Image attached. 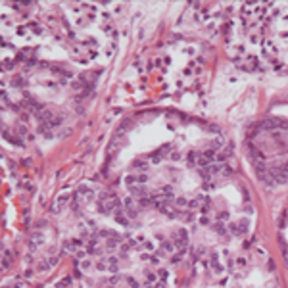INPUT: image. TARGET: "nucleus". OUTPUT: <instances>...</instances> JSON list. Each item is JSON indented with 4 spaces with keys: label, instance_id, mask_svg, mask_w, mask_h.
<instances>
[{
    "label": "nucleus",
    "instance_id": "1",
    "mask_svg": "<svg viewBox=\"0 0 288 288\" xmlns=\"http://www.w3.org/2000/svg\"><path fill=\"white\" fill-rule=\"evenodd\" d=\"M67 202H69V196H67V194L60 196V198H58V200L54 202V207H52V211H56V213H58V211H62V209H64V207L67 206Z\"/></svg>",
    "mask_w": 288,
    "mask_h": 288
},
{
    "label": "nucleus",
    "instance_id": "2",
    "mask_svg": "<svg viewBox=\"0 0 288 288\" xmlns=\"http://www.w3.org/2000/svg\"><path fill=\"white\" fill-rule=\"evenodd\" d=\"M64 248H65V252L75 254V252H79V248H81V240H67L64 244Z\"/></svg>",
    "mask_w": 288,
    "mask_h": 288
},
{
    "label": "nucleus",
    "instance_id": "3",
    "mask_svg": "<svg viewBox=\"0 0 288 288\" xmlns=\"http://www.w3.org/2000/svg\"><path fill=\"white\" fill-rule=\"evenodd\" d=\"M129 190H131V194H133V196H137V198H144V196H148V194H146V188H144L142 185H133V186H129Z\"/></svg>",
    "mask_w": 288,
    "mask_h": 288
},
{
    "label": "nucleus",
    "instance_id": "4",
    "mask_svg": "<svg viewBox=\"0 0 288 288\" xmlns=\"http://www.w3.org/2000/svg\"><path fill=\"white\" fill-rule=\"evenodd\" d=\"M115 211H117V213H115V221H117L119 225H123V227H127V225H129V219H127V215L123 213V209H115Z\"/></svg>",
    "mask_w": 288,
    "mask_h": 288
},
{
    "label": "nucleus",
    "instance_id": "5",
    "mask_svg": "<svg viewBox=\"0 0 288 288\" xmlns=\"http://www.w3.org/2000/svg\"><path fill=\"white\" fill-rule=\"evenodd\" d=\"M279 125H282L279 119H267V121L261 123V127H265V129H275V127H279Z\"/></svg>",
    "mask_w": 288,
    "mask_h": 288
},
{
    "label": "nucleus",
    "instance_id": "6",
    "mask_svg": "<svg viewBox=\"0 0 288 288\" xmlns=\"http://www.w3.org/2000/svg\"><path fill=\"white\" fill-rule=\"evenodd\" d=\"M39 133H40V135H44L46 138H50V137H52V131H50V127H48V125H46V123H44V125H40V127H39Z\"/></svg>",
    "mask_w": 288,
    "mask_h": 288
},
{
    "label": "nucleus",
    "instance_id": "7",
    "mask_svg": "<svg viewBox=\"0 0 288 288\" xmlns=\"http://www.w3.org/2000/svg\"><path fill=\"white\" fill-rule=\"evenodd\" d=\"M211 267H213V271H215V273H221V271H223V267L219 265L217 255H211Z\"/></svg>",
    "mask_w": 288,
    "mask_h": 288
},
{
    "label": "nucleus",
    "instance_id": "8",
    "mask_svg": "<svg viewBox=\"0 0 288 288\" xmlns=\"http://www.w3.org/2000/svg\"><path fill=\"white\" fill-rule=\"evenodd\" d=\"M117 244H119V236H113V238H109L108 242H106V248H108V250H113Z\"/></svg>",
    "mask_w": 288,
    "mask_h": 288
},
{
    "label": "nucleus",
    "instance_id": "9",
    "mask_svg": "<svg viewBox=\"0 0 288 288\" xmlns=\"http://www.w3.org/2000/svg\"><path fill=\"white\" fill-rule=\"evenodd\" d=\"M108 267H109L112 273H115V271H117V258H109L108 259Z\"/></svg>",
    "mask_w": 288,
    "mask_h": 288
},
{
    "label": "nucleus",
    "instance_id": "10",
    "mask_svg": "<svg viewBox=\"0 0 288 288\" xmlns=\"http://www.w3.org/2000/svg\"><path fill=\"white\" fill-rule=\"evenodd\" d=\"M133 165H135V169H138V171H144L146 167H148V163H146V161H142V160H137Z\"/></svg>",
    "mask_w": 288,
    "mask_h": 288
},
{
    "label": "nucleus",
    "instance_id": "11",
    "mask_svg": "<svg viewBox=\"0 0 288 288\" xmlns=\"http://www.w3.org/2000/svg\"><path fill=\"white\" fill-rule=\"evenodd\" d=\"M163 200H175V196H173V190H171V186L163 188Z\"/></svg>",
    "mask_w": 288,
    "mask_h": 288
},
{
    "label": "nucleus",
    "instance_id": "12",
    "mask_svg": "<svg viewBox=\"0 0 288 288\" xmlns=\"http://www.w3.org/2000/svg\"><path fill=\"white\" fill-rule=\"evenodd\" d=\"M29 27H31V31H33L35 35H43V27H40L39 23H29Z\"/></svg>",
    "mask_w": 288,
    "mask_h": 288
},
{
    "label": "nucleus",
    "instance_id": "13",
    "mask_svg": "<svg viewBox=\"0 0 288 288\" xmlns=\"http://www.w3.org/2000/svg\"><path fill=\"white\" fill-rule=\"evenodd\" d=\"M213 229H215V233H219V234H227V229H225V225L221 221L215 223V227H213Z\"/></svg>",
    "mask_w": 288,
    "mask_h": 288
},
{
    "label": "nucleus",
    "instance_id": "14",
    "mask_svg": "<svg viewBox=\"0 0 288 288\" xmlns=\"http://www.w3.org/2000/svg\"><path fill=\"white\" fill-rule=\"evenodd\" d=\"M46 125H48V127H56V125H62V117H56V115H54V117H52Z\"/></svg>",
    "mask_w": 288,
    "mask_h": 288
},
{
    "label": "nucleus",
    "instance_id": "15",
    "mask_svg": "<svg viewBox=\"0 0 288 288\" xmlns=\"http://www.w3.org/2000/svg\"><path fill=\"white\" fill-rule=\"evenodd\" d=\"M204 158H206L207 161H209V160H213V158H215V148H209V150H206Z\"/></svg>",
    "mask_w": 288,
    "mask_h": 288
},
{
    "label": "nucleus",
    "instance_id": "16",
    "mask_svg": "<svg viewBox=\"0 0 288 288\" xmlns=\"http://www.w3.org/2000/svg\"><path fill=\"white\" fill-rule=\"evenodd\" d=\"M69 282H71V279L67 277V279H64L62 282H58V284H56V288H64V286H67V284H69Z\"/></svg>",
    "mask_w": 288,
    "mask_h": 288
},
{
    "label": "nucleus",
    "instance_id": "17",
    "mask_svg": "<svg viewBox=\"0 0 288 288\" xmlns=\"http://www.w3.org/2000/svg\"><path fill=\"white\" fill-rule=\"evenodd\" d=\"M127 282H129V286H131V288H140V286H138V282L135 280L133 277H129V279H127Z\"/></svg>",
    "mask_w": 288,
    "mask_h": 288
},
{
    "label": "nucleus",
    "instance_id": "18",
    "mask_svg": "<svg viewBox=\"0 0 288 288\" xmlns=\"http://www.w3.org/2000/svg\"><path fill=\"white\" fill-rule=\"evenodd\" d=\"M175 202H177V206H186V198H182V196H179V198H175Z\"/></svg>",
    "mask_w": 288,
    "mask_h": 288
},
{
    "label": "nucleus",
    "instance_id": "19",
    "mask_svg": "<svg viewBox=\"0 0 288 288\" xmlns=\"http://www.w3.org/2000/svg\"><path fill=\"white\" fill-rule=\"evenodd\" d=\"M96 267H98V269H100V271H104V269H106V267H108V261H106V259H100V261H98V265H96Z\"/></svg>",
    "mask_w": 288,
    "mask_h": 288
},
{
    "label": "nucleus",
    "instance_id": "20",
    "mask_svg": "<svg viewBox=\"0 0 288 288\" xmlns=\"http://www.w3.org/2000/svg\"><path fill=\"white\" fill-rule=\"evenodd\" d=\"M161 248H163V252H173V244L171 242H163Z\"/></svg>",
    "mask_w": 288,
    "mask_h": 288
},
{
    "label": "nucleus",
    "instance_id": "21",
    "mask_svg": "<svg viewBox=\"0 0 288 288\" xmlns=\"http://www.w3.org/2000/svg\"><path fill=\"white\" fill-rule=\"evenodd\" d=\"M146 181H148V177H146V175H140V177H137V185H144Z\"/></svg>",
    "mask_w": 288,
    "mask_h": 288
},
{
    "label": "nucleus",
    "instance_id": "22",
    "mask_svg": "<svg viewBox=\"0 0 288 288\" xmlns=\"http://www.w3.org/2000/svg\"><path fill=\"white\" fill-rule=\"evenodd\" d=\"M146 279H148V282H154V280H156V275L148 271V273H146Z\"/></svg>",
    "mask_w": 288,
    "mask_h": 288
},
{
    "label": "nucleus",
    "instance_id": "23",
    "mask_svg": "<svg viewBox=\"0 0 288 288\" xmlns=\"http://www.w3.org/2000/svg\"><path fill=\"white\" fill-rule=\"evenodd\" d=\"M171 160H175V161H177V160H181V154H179L177 150H175V152H171Z\"/></svg>",
    "mask_w": 288,
    "mask_h": 288
},
{
    "label": "nucleus",
    "instance_id": "24",
    "mask_svg": "<svg viewBox=\"0 0 288 288\" xmlns=\"http://www.w3.org/2000/svg\"><path fill=\"white\" fill-rule=\"evenodd\" d=\"M194 160H196V152H190V154H188V161L194 163Z\"/></svg>",
    "mask_w": 288,
    "mask_h": 288
},
{
    "label": "nucleus",
    "instance_id": "25",
    "mask_svg": "<svg viewBox=\"0 0 288 288\" xmlns=\"http://www.w3.org/2000/svg\"><path fill=\"white\" fill-rule=\"evenodd\" d=\"M125 206H127V207H133V198H131V196L125 198Z\"/></svg>",
    "mask_w": 288,
    "mask_h": 288
},
{
    "label": "nucleus",
    "instance_id": "26",
    "mask_svg": "<svg viewBox=\"0 0 288 288\" xmlns=\"http://www.w3.org/2000/svg\"><path fill=\"white\" fill-rule=\"evenodd\" d=\"M10 67H14V62H8V60H4V69H10Z\"/></svg>",
    "mask_w": 288,
    "mask_h": 288
},
{
    "label": "nucleus",
    "instance_id": "27",
    "mask_svg": "<svg viewBox=\"0 0 288 288\" xmlns=\"http://www.w3.org/2000/svg\"><path fill=\"white\" fill-rule=\"evenodd\" d=\"M119 280H121V277H119V275H113L112 277V284H117Z\"/></svg>",
    "mask_w": 288,
    "mask_h": 288
},
{
    "label": "nucleus",
    "instance_id": "28",
    "mask_svg": "<svg viewBox=\"0 0 288 288\" xmlns=\"http://www.w3.org/2000/svg\"><path fill=\"white\" fill-rule=\"evenodd\" d=\"M81 269H90V261H83V265H81Z\"/></svg>",
    "mask_w": 288,
    "mask_h": 288
},
{
    "label": "nucleus",
    "instance_id": "29",
    "mask_svg": "<svg viewBox=\"0 0 288 288\" xmlns=\"http://www.w3.org/2000/svg\"><path fill=\"white\" fill-rule=\"evenodd\" d=\"M14 85H23V79H21V77H15V79H14Z\"/></svg>",
    "mask_w": 288,
    "mask_h": 288
},
{
    "label": "nucleus",
    "instance_id": "30",
    "mask_svg": "<svg viewBox=\"0 0 288 288\" xmlns=\"http://www.w3.org/2000/svg\"><path fill=\"white\" fill-rule=\"evenodd\" d=\"M154 288H163V284H158V286H154Z\"/></svg>",
    "mask_w": 288,
    "mask_h": 288
}]
</instances>
